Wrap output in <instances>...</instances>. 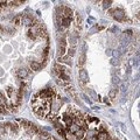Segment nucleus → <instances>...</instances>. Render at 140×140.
Here are the masks:
<instances>
[{
    "label": "nucleus",
    "mask_w": 140,
    "mask_h": 140,
    "mask_svg": "<svg viewBox=\"0 0 140 140\" xmlns=\"http://www.w3.org/2000/svg\"><path fill=\"white\" fill-rule=\"evenodd\" d=\"M30 69H33V70H40L41 69V64L39 63V62H36V61H33L32 63H30Z\"/></svg>",
    "instance_id": "7"
},
{
    "label": "nucleus",
    "mask_w": 140,
    "mask_h": 140,
    "mask_svg": "<svg viewBox=\"0 0 140 140\" xmlns=\"http://www.w3.org/2000/svg\"><path fill=\"white\" fill-rule=\"evenodd\" d=\"M58 62H62V63H68L71 64V58L69 56H62V57H58Z\"/></svg>",
    "instance_id": "6"
},
{
    "label": "nucleus",
    "mask_w": 140,
    "mask_h": 140,
    "mask_svg": "<svg viewBox=\"0 0 140 140\" xmlns=\"http://www.w3.org/2000/svg\"><path fill=\"white\" fill-rule=\"evenodd\" d=\"M68 51H69V57L74 56V54H75V48H71V49H69Z\"/></svg>",
    "instance_id": "16"
},
{
    "label": "nucleus",
    "mask_w": 140,
    "mask_h": 140,
    "mask_svg": "<svg viewBox=\"0 0 140 140\" xmlns=\"http://www.w3.org/2000/svg\"><path fill=\"white\" fill-rule=\"evenodd\" d=\"M109 96H110V98L116 97V89H112L111 91H110V95H109Z\"/></svg>",
    "instance_id": "12"
},
{
    "label": "nucleus",
    "mask_w": 140,
    "mask_h": 140,
    "mask_svg": "<svg viewBox=\"0 0 140 140\" xmlns=\"http://www.w3.org/2000/svg\"><path fill=\"white\" fill-rule=\"evenodd\" d=\"M84 133H85V130H84L83 127H81V128H79V130L75 133V135H76V138H77V139H82V138L84 137Z\"/></svg>",
    "instance_id": "8"
},
{
    "label": "nucleus",
    "mask_w": 140,
    "mask_h": 140,
    "mask_svg": "<svg viewBox=\"0 0 140 140\" xmlns=\"http://www.w3.org/2000/svg\"><path fill=\"white\" fill-rule=\"evenodd\" d=\"M22 23L26 26H32L33 25V20L32 18H29L27 15H22Z\"/></svg>",
    "instance_id": "3"
},
{
    "label": "nucleus",
    "mask_w": 140,
    "mask_h": 140,
    "mask_svg": "<svg viewBox=\"0 0 140 140\" xmlns=\"http://www.w3.org/2000/svg\"><path fill=\"white\" fill-rule=\"evenodd\" d=\"M16 75L20 78H26L28 76V71L26 69H19V70H16Z\"/></svg>",
    "instance_id": "2"
},
{
    "label": "nucleus",
    "mask_w": 140,
    "mask_h": 140,
    "mask_svg": "<svg viewBox=\"0 0 140 140\" xmlns=\"http://www.w3.org/2000/svg\"><path fill=\"white\" fill-rule=\"evenodd\" d=\"M96 139L97 140H109L110 138H109V134L106 133V132H100V133H98L97 137H96Z\"/></svg>",
    "instance_id": "5"
},
{
    "label": "nucleus",
    "mask_w": 140,
    "mask_h": 140,
    "mask_svg": "<svg viewBox=\"0 0 140 140\" xmlns=\"http://www.w3.org/2000/svg\"><path fill=\"white\" fill-rule=\"evenodd\" d=\"M103 4H104V8H107V7H110V5L112 4V1H104Z\"/></svg>",
    "instance_id": "15"
},
{
    "label": "nucleus",
    "mask_w": 140,
    "mask_h": 140,
    "mask_svg": "<svg viewBox=\"0 0 140 140\" xmlns=\"http://www.w3.org/2000/svg\"><path fill=\"white\" fill-rule=\"evenodd\" d=\"M79 79H81L83 83H85V82L88 81V72H86V70L82 69L79 71Z\"/></svg>",
    "instance_id": "4"
},
{
    "label": "nucleus",
    "mask_w": 140,
    "mask_h": 140,
    "mask_svg": "<svg viewBox=\"0 0 140 140\" xmlns=\"http://www.w3.org/2000/svg\"><path fill=\"white\" fill-rule=\"evenodd\" d=\"M111 63H112V64H116V63H117V61H116V58H113V60H111Z\"/></svg>",
    "instance_id": "19"
},
{
    "label": "nucleus",
    "mask_w": 140,
    "mask_h": 140,
    "mask_svg": "<svg viewBox=\"0 0 140 140\" xmlns=\"http://www.w3.org/2000/svg\"><path fill=\"white\" fill-rule=\"evenodd\" d=\"M84 60H85V56L82 55V57H81V60L78 61V65H83L84 64Z\"/></svg>",
    "instance_id": "13"
},
{
    "label": "nucleus",
    "mask_w": 140,
    "mask_h": 140,
    "mask_svg": "<svg viewBox=\"0 0 140 140\" xmlns=\"http://www.w3.org/2000/svg\"><path fill=\"white\" fill-rule=\"evenodd\" d=\"M6 91H7V95H8L9 97H12V95H13V89H12V88H8Z\"/></svg>",
    "instance_id": "14"
},
{
    "label": "nucleus",
    "mask_w": 140,
    "mask_h": 140,
    "mask_svg": "<svg viewBox=\"0 0 140 140\" xmlns=\"http://www.w3.org/2000/svg\"><path fill=\"white\" fill-rule=\"evenodd\" d=\"M110 13H111L112 15H113V18H114L116 20H118V21H123L124 18H125V13H124L123 9H111Z\"/></svg>",
    "instance_id": "1"
},
{
    "label": "nucleus",
    "mask_w": 140,
    "mask_h": 140,
    "mask_svg": "<svg viewBox=\"0 0 140 140\" xmlns=\"http://www.w3.org/2000/svg\"><path fill=\"white\" fill-rule=\"evenodd\" d=\"M5 133H6V127L5 126H0V135H2Z\"/></svg>",
    "instance_id": "11"
},
{
    "label": "nucleus",
    "mask_w": 140,
    "mask_h": 140,
    "mask_svg": "<svg viewBox=\"0 0 140 140\" xmlns=\"http://www.w3.org/2000/svg\"><path fill=\"white\" fill-rule=\"evenodd\" d=\"M137 19H139V20H140V12L137 14Z\"/></svg>",
    "instance_id": "20"
},
{
    "label": "nucleus",
    "mask_w": 140,
    "mask_h": 140,
    "mask_svg": "<svg viewBox=\"0 0 140 140\" xmlns=\"http://www.w3.org/2000/svg\"><path fill=\"white\" fill-rule=\"evenodd\" d=\"M13 23L15 25H21L22 23V15H18L13 19Z\"/></svg>",
    "instance_id": "10"
},
{
    "label": "nucleus",
    "mask_w": 140,
    "mask_h": 140,
    "mask_svg": "<svg viewBox=\"0 0 140 140\" xmlns=\"http://www.w3.org/2000/svg\"><path fill=\"white\" fill-rule=\"evenodd\" d=\"M79 127L81 126H78L77 124H72V125H70L69 126V131H70V133H72V134H75L78 130H79Z\"/></svg>",
    "instance_id": "9"
},
{
    "label": "nucleus",
    "mask_w": 140,
    "mask_h": 140,
    "mask_svg": "<svg viewBox=\"0 0 140 140\" xmlns=\"http://www.w3.org/2000/svg\"><path fill=\"white\" fill-rule=\"evenodd\" d=\"M1 75H2V71H1V70H0V76H1Z\"/></svg>",
    "instance_id": "21"
},
{
    "label": "nucleus",
    "mask_w": 140,
    "mask_h": 140,
    "mask_svg": "<svg viewBox=\"0 0 140 140\" xmlns=\"http://www.w3.org/2000/svg\"><path fill=\"white\" fill-rule=\"evenodd\" d=\"M114 84H118L119 83V79H118V77H113V81H112Z\"/></svg>",
    "instance_id": "17"
},
{
    "label": "nucleus",
    "mask_w": 140,
    "mask_h": 140,
    "mask_svg": "<svg viewBox=\"0 0 140 140\" xmlns=\"http://www.w3.org/2000/svg\"><path fill=\"white\" fill-rule=\"evenodd\" d=\"M85 140H97V139H96L95 137H89V138H86Z\"/></svg>",
    "instance_id": "18"
}]
</instances>
